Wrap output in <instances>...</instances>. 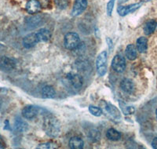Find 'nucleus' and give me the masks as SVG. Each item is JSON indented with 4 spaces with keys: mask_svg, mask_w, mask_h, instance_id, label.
I'll use <instances>...</instances> for the list:
<instances>
[{
    "mask_svg": "<svg viewBox=\"0 0 157 149\" xmlns=\"http://www.w3.org/2000/svg\"><path fill=\"white\" fill-rule=\"evenodd\" d=\"M107 52L103 51L97 57V71L100 76H104L107 72Z\"/></svg>",
    "mask_w": 157,
    "mask_h": 149,
    "instance_id": "obj_3",
    "label": "nucleus"
},
{
    "mask_svg": "<svg viewBox=\"0 0 157 149\" xmlns=\"http://www.w3.org/2000/svg\"><path fill=\"white\" fill-rule=\"evenodd\" d=\"M152 146L153 148L157 149V137H155L152 142Z\"/></svg>",
    "mask_w": 157,
    "mask_h": 149,
    "instance_id": "obj_28",
    "label": "nucleus"
},
{
    "mask_svg": "<svg viewBox=\"0 0 157 149\" xmlns=\"http://www.w3.org/2000/svg\"><path fill=\"white\" fill-rule=\"evenodd\" d=\"M69 147L72 149H82L84 147V142L80 137H71L69 140Z\"/></svg>",
    "mask_w": 157,
    "mask_h": 149,
    "instance_id": "obj_16",
    "label": "nucleus"
},
{
    "mask_svg": "<svg viewBox=\"0 0 157 149\" xmlns=\"http://www.w3.org/2000/svg\"><path fill=\"white\" fill-rule=\"evenodd\" d=\"M115 2L116 0H109V2L107 4V13L109 16L112 15V13H113V8H114L115 6Z\"/></svg>",
    "mask_w": 157,
    "mask_h": 149,
    "instance_id": "obj_26",
    "label": "nucleus"
},
{
    "mask_svg": "<svg viewBox=\"0 0 157 149\" xmlns=\"http://www.w3.org/2000/svg\"><path fill=\"white\" fill-rule=\"evenodd\" d=\"M143 1H145V2H148V1H150V0H143Z\"/></svg>",
    "mask_w": 157,
    "mask_h": 149,
    "instance_id": "obj_31",
    "label": "nucleus"
},
{
    "mask_svg": "<svg viewBox=\"0 0 157 149\" xmlns=\"http://www.w3.org/2000/svg\"><path fill=\"white\" fill-rule=\"evenodd\" d=\"M136 47L137 50L140 53H145L148 48V40L145 37H140L137 39L136 43Z\"/></svg>",
    "mask_w": 157,
    "mask_h": 149,
    "instance_id": "obj_14",
    "label": "nucleus"
},
{
    "mask_svg": "<svg viewBox=\"0 0 157 149\" xmlns=\"http://www.w3.org/2000/svg\"><path fill=\"white\" fill-rule=\"evenodd\" d=\"M120 87H121L122 90L127 94H132L134 90V82L130 78H124L123 80H122Z\"/></svg>",
    "mask_w": 157,
    "mask_h": 149,
    "instance_id": "obj_13",
    "label": "nucleus"
},
{
    "mask_svg": "<svg viewBox=\"0 0 157 149\" xmlns=\"http://www.w3.org/2000/svg\"><path fill=\"white\" fill-rule=\"evenodd\" d=\"M112 67L116 72H123L126 68V61L124 57H122L121 55H119V54L115 56L112 60Z\"/></svg>",
    "mask_w": 157,
    "mask_h": 149,
    "instance_id": "obj_4",
    "label": "nucleus"
},
{
    "mask_svg": "<svg viewBox=\"0 0 157 149\" xmlns=\"http://www.w3.org/2000/svg\"><path fill=\"white\" fill-rule=\"evenodd\" d=\"M36 34L39 42H47L51 38V33L48 29H41Z\"/></svg>",
    "mask_w": 157,
    "mask_h": 149,
    "instance_id": "obj_17",
    "label": "nucleus"
},
{
    "mask_svg": "<svg viewBox=\"0 0 157 149\" xmlns=\"http://www.w3.org/2000/svg\"><path fill=\"white\" fill-rule=\"evenodd\" d=\"M5 147H6V144L5 143H4L3 140L0 137V147H1V148H4Z\"/></svg>",
    "mask_w": 157,
    "mask_h": 149,
    "instance_id": "obj_29",
    "label": "nucleus"
},
{
    "mask_svg": "<svg viewBox=\"0 0 157 149\" xmlns=\"http://www.w3.org/2000/svg\"><path fill=\"white\" fill-rule=\"evenodd\" d=\"M38 43H39V41L36 33L29 34L25 36L23 39V46L27 49L32 48L36 46Z\"/></svg>",
    "mask_w": 157,
    "mask_h": 149,
    "instance_id": "obj_10",
    "label": "nucleus"
},
{
    "mask_svg": "<svg viewBox=\"0 0 157 149\" xmlns=\"http://www.w3.org/2000/svg\"><path fill=\"white\" fill-rule=\"evenodd\" d=\"M16 66L14 59L8 57H2L0 58V68L3 71H10Z\"/></svg>",
    "mask_w": 157,
    "mask_h": 149,
    "instance_id": "obj_9",
    "label": "nucleus"
},
{
    "mask_svg": "<svg viewBox=\"0 0 157 149\" xmlns=\"http://www.w3.org/2000/svg\"><path fill=\"white\" fill-rule=\"evenodd\" d=\"M123 112H124L125 115H132L135 112V108L132 106L126 107L125 109H123Z\"/></svg>",
    "mask_w": 157,
    "mask_h": 149,
    "instance_id": "obj_27",
    "label": "nucleus"
},
{
    "mask_svg": "<svg viewBox=\"0 0 157 149\" xmlns=\"http://www.w3.org/2000/svg\"><path fill=\"white\" fill-rule=\"evenodd\" d=\"M55 5L58 9L64 10L68 7V2L67 0H54Z\"/></svg>",
    "mask_w": 157,
    "mask_h": 149,
    "instance_id": "obj_24",
    "label": "nucleus"
},
{
    "mask_svg": "<svg viewBox=\"0 0 157 149\" xmlns=\"http://www.w3.org/2000/svg\"><path fill=\"white\" fill-rule=\"evenodd\" d=\"M15 129H16L17 131L20 132H24L25 130H27L28 129V124L25 122H24L21 119H17L15 121L14 123Z\"/></svg>",
    "mask_w": 157,
    "mask_h": 149,
    "instance_id": "obj_21",
    "label": "nucleus"
},
{
    "mask_svg": "<svg viewBox=\"0 0 157 149\" xmlns=\"http://www.w3.org/2000/svg\"><path fill=\"white\" fill-rule=\"evenodd\" d=\"M89 112H90L93 116H97V117H99L103 114L102 112V109L98 107L94 106V105H90L89 106Z\"/></svg>",
    "mask_w": 157,
    "mask_h": 149,
    "instance_id": "obj_23",
    "label": "nucleus"
},
{
    "mask_svg": "<svg viewBox=\"0 0 157 149\" xmlns=\"http://www.w3.org/2000/svg\"><path fill=\"white\" fill-rule=\"evenodd\" d=\"M155 117H156V119H157V109L155 110Z\"/></svg>",
    "mask_w": 157,
    "mask_h": 149,
    "instance_id": "obj_30",
    "label": "nucleus"
},
{
    "mask_svg": "<svg viewBox=\"0 0 157 149\" xmlns=\"http://www.w3.org/2000/svg\"><path fill=\"white\" fill-rule=\"evenodd\" d=\"M125 54L126 57L130 60H135L136 57L137 56V48L135 47V46L133 44H130L127 46L125 50Z\"/></svg>",
    "mask_w": 157,
    "mask_h": 149,
    "instance_id": "obj_15",
    "label": "nucleus"
},
{
    "mask_svg": "<svg viewBox=\"0 0 157 149\" xmlns=\"http://www.w3.org/2000/svg\"><path fill=\"white\" fill-rule=\"evenodd\" d=\"M67 78L69 81L71 86L75 88V89H78L82 86V77L78 74H73V73H69L67 74Z\"/></svg>",
    "mask_w": 157,
    "mask_h": 149,
    "instance_id": "obj_11",
    "label": "nucleus"
},
{
    "mask_svg": "<svg viewBox=\"0 0 157 149\" xmlns=\"http://www.w3.org/2000/svg\"><path fill=\"white\" fill-rule=\"evenodd\" d=\"M57 146H55V144L54 143H51V142H47V143H43V144H39V146L37 147V148L40 149H51V148H56Z\"/></svg>",
    "mask_w": 157,
    "mask_h": 149,
    "instance_id": "obj_25",
    "label": "nucleus"
},
{
    "mask_svg": "<svg viewBox=\"0 0 157 149\" xmlns=\"http://www.w3.org/2000/svg\"><path fill=\"white\" fill-rule=\"evenodd\" d=\"M43 129L49 137H56L60 134L61 125L59 121L52 116H46L43 121Z\"/></svg>",
    "mask_w": 157,
    "mask_h": 149,
    "instance_id": "obj_1",
    "label": "nucleus"
},
{
    "mask_svg": "<svg viewBox=\"0 0 157 149\" xmlns=\"http://www.w3.org/2000/svg\"><path fill=\"white\" fill-rule=\"evenodd\" d=\"M80 39L79 36L75 32H68L65 35L64 39V45L68 50H74L79 46Z\"/></svg>",
    "mask_w": 157,
    "mask_h": 149,
    "instance_id": "obj_2",
    "label": "nucleus"
},
{
    "mask_svg": "<svg viewBox=\"0 0 157 149\" xmlns=\"http://www.w3.org/2000/svg\"><path fill=\"white\" fill-rule=\"evenodd\" d=\"M157 27V23L154 20H150L146 22V24L144 26V32L145 35L148 36L155 32V29Z\"/></svg>",
    "mask_w": 157,
    "mask_h": 149,
    "instance_id": "obj_18",
    "label": "nucleus"
},
{
    "mask_svg": "<svg viewBox=\"0 0 157 149\" xmlns=\"http://www.w3.org/2000/svg\"><path fill=\"white\" fill-rule=\"evenodd\" d=\"M142 6V2H138V3L130 4V5L127 6H119L117 8L118 13L122 17H124L126 15L129 14L130 13H133L134 11L137 10V9H139Z\"/></svg>",
    "mask_w": 157,
    "mask_h": 149,
    "instance_id": "obj_8",
    "label": "nucleus"
},
{
    "mask_svg": "<svg viewBox=\"0 0 157 149\" xmlns=\"http://www.w3.org/2000/svg\"><path fill=\"white\" fill-rule=\"evenodd\" d=\"M55 90L50 86H46L42 89V96L43 98H47V99L54 98L55 97Z\"/></svg>",
    "mask_w": 157,
    "mask_h": 149,
    "instance_id": "obj_19",
    "label": "nucleus"
},
{
    "mask_svg": "<svg viewBox=\"0 0 157 149\" xmlns=\"http://www.w3.org/2000/svg\"><path fill=\"white\" fill-rule=\"evenodd\" d=\"M106 137L109 140H113V141H116V140H119L121 137V134L119 131H117L115 129L111 128L106 133Z\"/></svg>",
    "mask_w": 157,
    "mask_h": 149,
    "instance_id": "obj_20",
    "label": "nucleus"
},
{
    "mask_svg": "<svg viewBox=\"0 0 157 149\" xmlns=\"http://www.w3.org/2000/svg\"><path fill=\"white\" fill-rule=\"evenodd\" d=\"M87 7V1L86 0H75L71 10V16H79L81 13L85 11Z\"/></svg>",
    "mask_w": 157,
    "mask_h": 149,
    "instance_id": "obj_5",
    "label": "nucleus"
},
{
    "mask_svg": "<svg viewBox=\"0 0 157 149\" xmlns=\"http://www.w3.org/2000/svg\"><path fill=\"white\" fill-rule=\"evenodd\" d=\"M39 109L34 105H28L22 110V116L26 119H33L38 116Z\"/></svg>",
    "mask_w": 157,
    "mask_h": 149,
    "instance_id": "obj_7",
    "label": "nucleus"
},
{
    "mask_svg": "<svg viewBox=\"0 0 157 149\" xmlns=\"http://www.w3.org/2000/svg\"><path fill=\"white\" fill-rule=\"evenodd\" d=\"M88 138L90 141L97 142L101 139L100 132L97 130H92L88 133Z\"/></svg>",
    "mask_w": 157,
    "mask_h": 149,
    "instance_id": "obj_22",
    "label": "nucleus"
},
{
    "mask_svg": "<svg viewBox=\"0 0 157 149\" xmlns=\"http://www.w3.org/2000/svg\"><path fill=\"white\" fill-rule=\"evenodd\" d=\"M103 104L104 108H105L106 113L111 118H113V119H116V120H120L121 119L120 112L118 110V108L116 106H114V105L110 103H107V102H104Z\"/></svg>",
    "mask_w": 157,
    "mask_h": 149,
    "instance_id": "obj_6",
    "label": "nucleus"
},
{
    "mask_svg": "<svg viewBox=\"0 0 157 149\" xmlns=\"http://www.w3.org/2000/svg\"><path fill=\"white\" fill-rule=\"evenodd\" d=\"M26 10L30 14H36L41 9V4L37 0H29L26 4Z\"/></svg>",
    "mask_w": 157,
    "mask_h": 149,
    "instance_id": "obj_12",
    "label": "nucleus"
}]
</instances>
